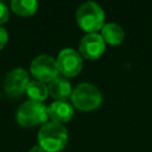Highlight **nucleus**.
<instances>
[{
    "label": "nucleus",
    "mask_w": 152,
    "mask_h": 152,
    "mask_svg": "<svg viewBox=\"0 0 152 152\" xmlns=\"http://www.w3.org/2000/svg\"><path fill=\"white\" fill-rule=\"evenodd\" d=\"M58 72L64 77H74L82 70V56L72 48H64L59 51L57 59Z\"/></svg>",
    "instance_id": "nucleus-6"
},
{
    "label": "nucleus",
    "mask_w": 152,
    "mask_h": 152,
    "mask_svg": "<svg viewBox=\"0 0 152 152\" xmlns=\"http://www.w3.org/2000/svg\"><path fill=\"white\" fill-rule=\"evenodd\" d=\"M72 104L81 110H91L97 108L102 102L100 89L89 82L78 83L71 91Z\"/></svg>",
    "instance_id": "nucleus-3"
},
{
    "label": "nucleus",
    "mask_w": 152,
    "mask_h": 152,
    "mask_svg": "<svg viewBox=\"0 0 152 152\" xmlns=\"http://www.w3.org/2000/svg\"><path fill=\"white\" fill-rule=\"evenodd\" d=\"M49 94L56 100V101H66L69 96H71V84L64 76H57L55 77L48 86Z\"/></svg>",
    "instance_id": "nucleus-10"
},
{
    "label": "nucleus",
    "mask_w": 152,
    "mask_h": 152,
    "mask_svg": "<svg viewBox=\"0 0 152 152\" xmlns=\"http://www.w3.org/2000/svg\"><path fill=\"white\" fill-rule=\"evenodd\" d=\"M8 17H10V10L8 7L6 6V4L4 2H0V25L6 23L8 20Z\"/></svg>",
    "instance_id": "nucleus-14"
},
{
    "label": "nucleus",
    "mask_w": 152,
    "mask_h": 152,
    "mask_svg": "<svg viewBox=\"0 0 152 152\" xmlns=\"http://www.w3.org/2000/svg\"><path fill=\"white\" fill-rule=\"evenodd\" d=\"M32 76L43 83L51 82L58 76V68L56 59L50 55H38L33 58L30 65Z\"/></svg>",
    "instance_id": "nucleus-5"
},
{
    "label": "nucleus",
    "mask_w": 152,
    "mask_h": 152,
    "mask_svg": "<svg viewBox=\"0 0 152 152\" xmlns=\"http://www.w3.org/2000/svg\"><path fill=\"white\" fill-rule=\"evenodd\" d=\"M28 152H46L39 144L38 145H34V146H32L30 150H28Z\"/></svg>",
    "instance_id": "nucleus-16"
},
{
    "label": "nucleus",
    "mask_w": 152,
    "mask_h": 152,
    "mask_svg": "<svg viewBox=\"0 0 152 152\" xmlns=\"http://www.w3.org/2000/svg\"><path fill=\"white\" fill-rule=\"evenodd\" d=\"M17 122L24 127H32L40 124L48 122V107H45L42 102L37 101H25L19 106L15 113Z\"/></svg>",
    "instance_id": "nucleus-4"
},
{
    "label": "nucleus",
    "mask_w": 152,
    "mask_h": 152,
    "mask_svg": "<svg viewBox=\"0 0 152 152\" xmlns=\"http://www.w3.org/2000/svg\"><path fill=\"white\" fill-rule=\"evenodd\" d=\"M11 8L14 13L19 15H31L38 8V2L36 0H12Z\"/></svg>",
    "instance_id": "nucleus-13"
},
{
    "label": "nucleus",
    "mask_w": 152,
    "mask_h": 152,
    "mask_svg": "<svg viewBox=\"0 0 152 152\" xmlns=\"http://www.w3.org/2000/svg\"><path fill=\"white\" fill-rule=\"evenodd\" d=\"M7 40H8V33H7V31L2 26H0V50L6 45Z\"/></svg>",
    "instance_id": "nucleus-15"
},
{
    "label": "nucleus",
    "mask_w": 152,
    "mask_h": 152,
    "mask_svg": "<svg viewBox=\"0 0 152 152\" xmlns=\"http://www.w3.org/2000/svg\"><path fill=\"white\" fill-rule=\"evenodd\" d=\"M48 115L51 121L55 122H66L74 115L72 106L66 101H53L48 107Z\"/></svg>",
    "instance_id": "nucleus-9"
},
{
    "label": "nucleus",
    "mask_w": 152,
    "mask_h": 152,
    "mask_svg": "<svg viewBox=\"0 0 152 152\" xmlns=\"http://www.w3.org/2000/svg\"><path fill=\"white\" fill-rule=\"evenodd\" d=\"M101 36L104 39V42H107L112 45H118L124 42L125 31L116 23H107L101 28Z\"/></svg>",
    "instance_id": "nucleus-11"
},
{
    "label": "nucleus",
    "mask_w": 152,
    "mask_h": 152,
    "mask_svg": "<svg viewBox=\"0 0 152 152\" xmlns=\"http://www.w3.org/2000/svg\"><path fill=\"white\" fill-rule=\"evenodd\" d=\"M38 142L46 152H58L68 142V129L63 124L48 121L38 132Z\"/></svg>",
    "instance_id": "nucleus-1"
},
{
    "label": "nucleus",
    "mask_w": 152,
    "mask_h": 152,
    "mask_svg": "<svg viewBox=\"0 0 152 152\" xmlns=\"http://www.w3.org/2000/svg\"><path fill=\"white\" fill-rule=\"evenodd\" d=\"M76 21L78 26L88 32H97L104 25V11L95 1H86L76 10Z\"/></svg>",
    "instance_id": "nucleus-2"
},
{
    "label": "nucleus",
    "mask_w": 152,
    "mask_h": 152,
    "mask_svg": "<svg viewBox=\"0 0 152 152\" xmlns=\"http://www.w3.org/2000/svg\"><path fill=\"white\" fill-rule=\"evenodd\" d=\"M80 55L87 59L99 58L106 49V42L97 32L87 33L80 40Z\"/></svg>",
    "instance_id": "nucleus-8"
},
{
    "label": "nucleus",
    "mask_w": 152,
    "mask_h": 152,
    "mask_svg": "<svg viewBox=\"0 0 152 152\" xmlns=\"http://www.w3.org/2000/svg\"><path fill=\"white\" fill-rule=\"evenodd\" d=\"M28 82V72L23 68H14L6 74L4 88L10 96H20L26 90Z\"/></svg>",
    "instance_id": "nucleus-7"
},
{
    "label": "nucleus",
    "mask_w": 152,
    "mask_h": 152,
    "mask_svg": "<svg viewBox=\"0 0 152 152\" xmlns=\"http://www.w3.org/2000/svg\"><path fill=\"white\" fill-rule=\"evenodd\" d=\"M25 93L27 94L30 100L37 101V102H42L48 97L49 88H48V86L45 83L34 80V81H30L28 82Z\"/></svg>",
    "instance_id": "nucleus-12"
}]
</instances>
